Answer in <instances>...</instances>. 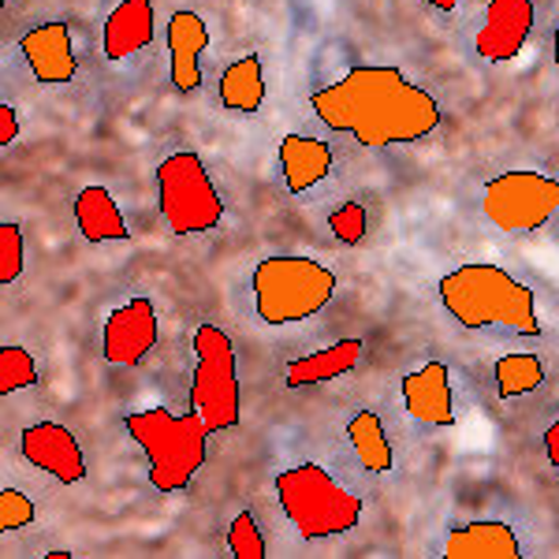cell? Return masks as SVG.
<instances>
[{
	"instance_id": "obj_1",
	"label": "cell",
	"mask_w": 559,
	"mask_h": 559,
	"mask_svg": "<svg viewBox=\"0 0 559 559\" xmlns=\"http://www.w3.org/2000/svg\"><path fill=\"white\" fill-rule=\"evenodd\" d=\"M310 108L329 131L350 134L362 150H392L429 139L440 105L392 64L350 68L344 79L313 90Z\"/></svg>"
},
{
	"instance_id": "obj_32",
	"label": "cell",
	"mask_w": 559,
	"mask_h": 559,
	"mask_svg": "<svg viewBox=\"0 0 559 559\" xmlns=\"http://www.w3.org/2000/svg\"><path fill=\"white\" fill-rule=\"evenodd\" d=\"M45 559H75L71 552H45Z\"/></svg>"
},
{
	"instance_id": "obj_16",
	"label": "cell",
	"mask_w": 559,
	"mask_h": 559,
	"mask_svg": "<svg viewBox=\"0 0 559 559\" xmlns=\"http://www.w3.org/2000/svg\"><path fill=\"white\" fill-rule=\"evenodd\" d=\"M444 556L448 559H522L519 534L508 522H466L455 526L444 540Z\"/></svg>"
},
{
	"instance_id": "obj_33",
	"label": "cell",
	"mask_w": 559,
	"mask_h": 559,
	"mask_svg": "<svg viewBox=\"0 0 559 559\" xmlns=\"http://www.w3.org/2000/svg\"><path fill=\"white\" fill-rule=\"evenodd\" d=\"M0 4H8V0H0Z\"/></svg>"
},
{
	"instance_id": "obj_5",
	"label": "cell",
	"mask_w": 559,
	"mask_h": 559,
	"mask_svg": "<svg viewBox=\"0 0 559 559\" xmlns=\"http://www.w3.org/2000/svg\"><path fill=\"white\" fill-rule=\"evenodd\" d=\"M276 500L302 540L350 534L362 519V500L318 463L287 466L276 477Z\"/></svg>"
},
{
	"instance_id": "obj_23",
	"label": "cell",
	"mask_w": 559,
	"mask_h": 559,
	"mask_svg": "<svg viewBox=\"0 0 559 559\" xmlns=\"http://www.w3.org/2000/svg\"><path fill=\"white\" fill-rule=\"evenodd\" d=\"M38 384V362L26 347H0V395Z\"/></svg>"
},
{
	"instance_id": "obj_22",
	"label": "cell",
	"mask_w": 559,
	"mask_h": 559,
	"mask_svg": "<svg viewBox=\"0 0 559 559\" xmlns=\"http://www.w3.org/2000/svg\"><path fill=\"white\" fill-rule=\"evenodd\" d=\"M496 381V395L500 400H519V395H530L545 384V362L537 355H522V350H511L503 355L492 369Z\"/></svg>"
},
{
	"instance_id": "obj_6",
	"label": "cell",
	"mask_w": 559,
	"mask_h": 559,
	"mask_svg": "<svg viewBox=\"0 0 559 559\" xmlns=\"http://www.w3.org/2000/svg\"><path fill=\"white\" fill-rule=\"evenodd\" d=\"M157 210L173 236H205L224 224V198L198 153L176 150L157 165Z\"/></svg>"
},
{
	"instance_id": "obj_9",
	"label": "cell",
	"mask_w": 559,
	"mask_h": 559,
	"mask_svg": "<svg viewBox=\"0 0 559 559\" xmlns=\"http://www.w3.org/2000/svg\"><path fill=\"white\" fill-rule=\"evenodd\" d=\"M157 310L150 299H128L116 306L105 321L102 332V355L108 366H142L150 358V350L157 347Z\"/></svg>"
},
{
	"instance_id": "obj_28",
	"label": "cell",
	"mask_w": 559,
	"mask_h": 559,
	"mask_svg": "<svg viewBox=\"0 0 559 559\" xmlns=\"http://www.w3.org/2000/svg\"><path fill=\"white\" fill-rule=\"evenodd\" d=\"M15 139H20V116L12 105H0V150H8Z\"/></svg>"
},
{
	"instance_id": "obj_29",
	"label": "cell",
	"mask_w": 559,
	"mask_h": 559,
	"mask_svg": "<svg viewBox=\"0 0 559 559\" xmlns=\"http://www.w3.org/2000/svg\"><path fill=\"white\" fill-rule=\"evenodd\" d=\"M545 452H548V463L559 471V418L545 429Z\"/></svg>"
},
{
	"instance_id": "obj_3",
	"label": "cell",
	"mask_w": 559,
	"mask_h": 559,
	"mask_svg": "<svg viewBox=\"0 0 559 559\" xmlns=\"http://www.w3.org/2000/svg\"><path fill=\"white\" fill-rule=\"evenodd\" d=\"M123 429L150 459V481L157 492H179L194 481L205 463L210 426L198 411L173 414L165 407L134 411L123 418Z\"/></svg>"
},
{
	"instance_id": "obj_11",
	"label": "cell",
	"mask_w": 559,
	"mask_h": 559,
	"mask_svg": "<svg viewBox=\"0 0 559 559\" xmlns=\"http://www.w3.org/2000/svg\"><path fill=\"white\" fill-rule=\"evenodd\" d=\"M530 31H534V0H489L474 49L489 64H508L526 49Z\"/></svg>"
},
{
	"instance_id": "obj_7",
	"label": "cell",
	"mask_w": 559,
	"mask_h": 559,
	"mask_svg": "<svg viewBox=\"0 0 559 559\" xmlns=\"http://www.w3.org/2000/svg\"><path fill=\"white\" fill-rule=\"evenodd\" d=\"M194 377H191V411L205 418L210 432H228L239 426V362L231 340L216 324L194 329Z\"/></svg>"
},
{
	"instance_id": "obj_27",
	"label": "cell",
	"mask_w": 559,
	"mask_h": 559,
	"mask_svg": "<svg viewBox=\"0 0 559 559\" xmlns=\"http://www.w3.org/2000/svg\"><path fill=\"white\" fill-rule=\"evenodd\" d=\"M34 519H38V511H34L31 496H23L20 489H4V492H0V530H4V534L31 526Z\"/></svg>"
},
{
	"instance_id": "obj_2",
	"label": "cell",
	"mask_w": 559,
	"mask_h": 559,
	"mask_svg": "<svg viewBox=\"0 0 559 559\" xmlns=\"http://www.w3.org/2000/svg\"><path fill=\"white\" fill-rule=\"evenodd\" d=\"M437 295L459 329L540 336L537 295L500 265H489V261L459 265L448 276H440Z\"/></svg>"
},
{
	"instance_id": "obj_14",
	"label": "cell",
	"mask_w": 559,
	"mask_h": 559,
	"mask_svg": "<svg viewBox=\"0 0 559 559\" xmlns=\"http://www.w3.org/2000/svg\"><path fill=\"white\" fill-rule=\"evenodd\" d=\"M403 403L411 418L426 426H455V400H452V369L444 362H426L421 369L403 377Z\"/></svg>"
},
{
	"instance_id": "obj_26",
	"label": "cell",
	"mask_w": 559,
	"mask_h": 559,
	"mask_svg": "<svg viewBox=\"0 0 559 559\" xmlns=\"http://www.w3.org/2000/svg\"><path fill=\"white\" fill-rule=\"evenodd\" d=\"M23 273V228L0 224V284H15Z\"/></svg>"
},
{
	"instance_id": "obj_21",
	"label": "cell",
	"mask_w": 559,
	"mask_h": 559,
	"mask_svg": "<svg viewBox=\"0 0 559 559\" xmlns=\"http://www.w3.org/2000/svg\"><path fill=\"white\" fill-rule=\"evenodd\" d=\"M347 440H350V448H355V455H358V463H362V471H369V474H388L395 466L392 440H388L381 418H377L373 411H358L355 418L347 421Z\"/></svg>"
},
{
	"instance_id": "obj_10",
	"label": "cell",
	"mask_w": 559,
	"mask_h": 559,
	"mask_svg": "<svg viewBox=\"0 0 559 559\" xmlns=\"http://www.w3.org/2000/svg\"><path fill=\"white\" fill-rule=\"evenodd\" d=\"M20 455L41 474L57 477L60 485H79L86 477V459L75 432L57 421H38L20 432Z\"/></svg>"
},
{
	"instance_id": "obj_8",
	"label": "cell",
	"mask_w": 559,
	"mask_h": 559,
	"mask_svg": "<svg viewBox=\"0 0 559 559\" xmlns=\"http://www.w3.org/2000/svg\"><path fill=\"white\" fill-rule=\"evenodd\" d=\"M481 213L492 228L522 236V231H537L559 213V179L530 173H500L481 187Z\"/></svg>"
},
{
	"instance_id": "obj_30",
	"label": "cell",
	"mask_w": 559,
	"mask_h": 559,
	"mask_svg": "<svg viewBox=\"0 0 559 559\" xmlns=\"http://www.w3.org/2000/svg\"><path fill=\"white\" fill-rule=\"evenodd\" d=\"M459 4H463V0H429V8H437V12H455Z\"/></svg>"
},
{
	"instance_id": "obj_4",
	"label": "cell",
	"mask_w": 559,
	"mask_h": 559,
	"mask_svg": "<svg viewBox=\"0 0 559 559\" xmlns=\"http://www.w3.org/2000/svg\"><path fill=\"white\" fill-rule=\"evenodd\" d=\"M336 273L324 269L313 258H295V254H276L261 258L254 265V310L265 324H299L310 321L313 313H321L336 295Z\"/></svg>"
},
{
	"instance_id": "obj_17",
	"label": "cell",
	"mask_w": 559,
	"mask_h": 559,
	"mask_svg": "<svg viewBox=\"0 0 559 559\" xmlns=\"http://www.w3.org/2000/svg\"><path fill=\"white\" fill-rule=\"evenodd\" d=\"M332 173V146L310 134H287L280 142V176L292 194H306Z\"/></svg>"
},
{
	"instance_id": "obj_24",
	"label": "cell",
	"mask_w": 559,
	"mask_h": 559,
	"mask_svg": "<svg viewBox=\"0 0 559 559\" xmlns=\"http://www.w3.org/2000/svg\"><path fill=\"white\" fill-rule=\"evenodd\" d=\"M228 548L236 559H265V537H261V526L254 522L250 511H239L228 526Z\"/></svg>"
},
{
	"instance_id": "obj_13",
	"label": "cell",
	"mask_w": 559,
	"mask_h": 559,
	"mask_svg": "<svg viewBox=\"0 0 559 559\" xmlns=\"http://www.w3.org/2000/svg\"><path fill=\"white\" fill-rule=\"evenodd\" d=\"M210 49V26L198 12L183 8L168 20V68L179 94H194L202 86V52Z\"/></svg>"
},
{
	"instance_id": "obj_19",
	"label": "cell",
	"mask_w": 559,
	"mask_h": 559,
	"mask_svg": "<svg viewBox=\"0 0 559 559\" xmlns=\"http://www.w3.org/2000/svg\"><path fill=\"white\" fill-rule=\"evenodd\" d=\"M362 358V340H340L332 347H321L306 358H295L292 366L284 369L287 388H318L324 381H336V377L350 373Z\"/></svg>"
},
{
	"instance_id": "obj_25",
	"label": "cell",
	"mask_w": 559,
	"mask_h": 559,
	"mask_svg": "<svg viewBox=\"0 0 559 559\" xmlns=\"http://www.w3.org/2000/svg\"><path fill=\"white\" fill-rule=\"evenodd\" d=\"M329 231H332V236H336L340 242H347V247H358V242L366 239V231H369L366 205H358V202L336 205V210L329 213Z\"/></svg>"
},
{
	"instance_id": "obj_12",
	"label": "cell",
	"mask_w": 559,
	"mask_h": 559,
	"mask_svg": "<svg viewBox=\"0 0 559 559\" xmlns=\"http://www.w3.org/2000/svg\"><path fill=\"white\" fill-rule=\"evenodd\" d=\"M20 52L31 68L34 83L41 86H68L79 75V60L71 49V31L68 23H41L34 31L23 34Z\"/></svg>"
},
{
	"instance_id": "obj_18",
	"label": "cell",
	"mask_w": 559,
	"mask_h": 559,
	"mask_svg": "<svg viewBox=\"0 0 559 559\" xmlns=\"http://www.w3.org/2000/svg\"><path fill=\"white\" fill-rule=\"evenodd\" d=\"M75 210V224L83 231L86 242H128V221H123V210L105 187H83L71 202Z\"/></svg>"
},
{
	"instance_id": "obj_15",
	"label": "cell",
	"mask_w": 559,
	"mask_h": 559,
	"mask_svg": "<svg viewBox=\"0 0 559 559\" xmlns=\"http://www.w3.org/2000/svg\"><path fill=\"white\" fill-rule=\"evenodd\" d=\"M153 31H157V12H153V0H123L108 12L102 26V49L112 60H131L134 52L150 49Z\"/></svg>"
},
{
	"instance_id": "obj_31",
	"label": "cell",
	"mask_w": 559,
	"mask_h": 559,
	"mask_svg": "<svg viewBox=\"0 0 559 559\" xmlns=\"http://www.w3.org/2000/svg\"><path fill=\"white\" fill-rule=\"evenodd\" d=\"M552 57H556V64H559V26H556V34H552Z\"/></svg>"
},
{
	"instance_id": "obj_20",
	"label": "cell",
	"mask_w": 559,
	"mask_h": 559,
	"mask_svg": "<svg viewBox=\"0 0 559 559\" xmlns=\"http://www.w3.org/2000/svg\"><path fill=\"white\" fill-rule=\"evenodd\" d=\"M216 94H221V105L228 112H242V116L258 112L261 102H265V64H261L258 52H247L231 68H224Z\"/></svg>"
}]
</instances>
